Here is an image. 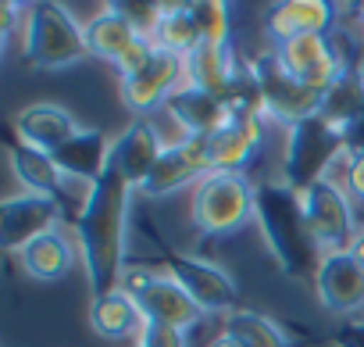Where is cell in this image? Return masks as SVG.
<instances>
[{
	"instance_id": "obj_35",
	"label": "cell",
	"mask_w": 364,
	"mask_h": 347,
	"mask_svg": "<svg viewBox=\"0 0 364 347\" xmlns=\"http://www.w3.org/2000/svg\"><path fill=\"white\" fill-rule=\"evenodd\" d=\"M211 347H243V343H240L232 333H218V336L211 340Z\"/></svg>"
},
{
	"instance_id": "obj_29",
	"label": "cell",
	"mask_w": 364,
	"mask_h": 347,
	"mask_svg": "<svg viewBox=\"0 0 364 347\" xmlns=\"http://www.w3.org/2000/svg\"><path fill=\"white\" fill-rule=\"evenodd\" d=\"M157 58V43L150 40V36H139L132 47H129V54L114 65V72H118V79H129V76H136V72H143L150 61Z\"/></svg>"
},
{
	"instance_id": "obj_33",
	"label": "cell",
	"mask_w": 364,
	"mask_h": 347,
	"mask_svg": "<svg viewBox=\"0 0 364 347\" xmlns=\"http://www.w3.org/2000/svg\"><path fill=\"white\" fill-rule=\"evenodd\" d=\"M18 11H22V4H4V8H0V15H4V36L15 29V22H18Z\"/></svg>"
},
{
	"instance_id": "obj_18",
	"label": "cell",
	"mask_w": 364,
	"mask_h": 347,
	"mask_svg": "<svg viewBox=\"0 0 364 347\" xmlns=\"http://www.w3.org/2000/svg\"><path fill=\"white\" fill-rule=\"evenodd\" d=\"M264 118H232L225 129L208 136V165L211 172H247V165L257 157L264 143Z\"/></svg>"
},
{
	"instance_id": "obj_1",
	"label": "cell",
	"mask_w": 364,
	"mask_h": 347,
	"mask_svg": "<svg viewBox=\"0 0 364 347\" xmlns=\"http://www.w3.org/2000/svg\"><path fill=\"white\" fill-rule=\"evenodd\" d=\"M132 183L122 180L114 168L93 183L86 204L75 212V233H79V251L86 265V283L90 294H107L122 286L125 276V229H129V201H132Z\"/></svg>"
},
{
	"instance_id": "obj_21",
	"label": "cell",
	"mask_w": 364,
	"mask_h": 347,
	"mask_svg": "<svg viewBox=\"0 0 364 347\" xmlns=\"http://www.w3.org/2000/svg\"><path fill=\"white\" fill-rule=\"evenodd\" d=\"M168 115L186 136H200V140L215 136L218 129H225L232 122V111H229V104L222 97L193 90V86H182L168 100Z\"/></svg>"
},
{
	"instance_id": "obj_10",
	"label": "cell",
	"mask_w": 364,
	"mask_h": 347,
	"mask_svg": "<svg viewBox=\"0 0 364 347\" xmlns=\"http://www.w3.org/2000/svg\"><path fill=\"white\" fill-rule=\"evenodd\" d=\"M211 172L208 165V140L200 136H182L178 143H168L150 168V176L143 180L139 194L143 197H168L182 187H197Z\"/></svg>"
},
{
	"instance_id": "obj_22",
	"label": "cell",
	"mask_w": 364,
	"mask_h": 347,
	"mask_svg": "<svg viewBox=\"0 0 364 347\" xmlns=\"http://www.w3.org/2000/svg\"><path fill=\"white\" fill-rule=\"evenodd\" d=\"M111 136L107 133H100V129H79L61 150H54L50 157L58 161V168L65 172L68 180H75V183H86V187H93L104 172H107V165H111Z\"/></svg>"
},
{
	"instance_id": "obj_11",
	"label": "cell",
	"mask_w": 364,
	"mask_h": 347,
	"mask_svg": "<svg viewBox=\"0 0 364 347\" xmlns=\"http://www.w3.org/2000/svg\"><path fill=\"white\" fill-rule=\"evenodd\" d=\"M182 86H186V65H182V58L164 54V51H157V58L143 72H136L129 79H118V90H122L125 108L132 115H139V118L154 115L157 108H168V100Z\"/></svg>"
},
{
	"instance_id": "obj_23",
	"label": "cell",
	"mask_w": 364,
	"mask_h": 347,
	"mask_svg": "<svg viewBox=\"0 0 364 347\" xmlns=\"http://www.w3.org/2000/svg\"><path fill=\"white\" fill-rule=\"evenodd\" d=\"M143 311L139 304L118 286V290H107V294H97L90 301V326L104 336V340H129V336H139L143 329Z\"/></svg>"
},
{
	"instance_id": "obj_30",
	"label": "cell",
	"mask_w": 364,
	"mask_h": 347,
	"mask_svg": "<svg viewBox=\"0 0 364 347\" xmlns=\"http://www.w3.org/2000/svg\"><path fill=\"white\" fill-rule=\"evenodd\" d=\"M143 347H186V329L178 326H164V322H143L139 336Z\"/></svg>"
},
{
	"instance_id": "obj_38",
	"label": "cell",
	"mask_w": 364,
	"mask_h": 347,
	"mask_svg": "<svg viewBox=\"0 0 364 347\" xmlns=\"http://www.w3.org/2000/svg\"><path fill=\"white\" fill-rule=\"evenodd\" d=\"M360 79H364V72H360Z\"/></svg>"
},
{
	"instance_id": "obj_15",
	"label": "cell",
	"mask_w": 364,
	"mask_h": 347,
	"mask_svg": "<svg viewBox=\"0 0 364 347\" xmlns=\"http://www.w3.org/2000/svg\"><path fill=\"white\" fill-rule=\"evenodd\" d=\"M339 22V8L328 0H286L272 4L264 15V33L272 43H286L293 36H332Z\"/></svg>"
},
{
	"instance_id": "obj_5",
	"label": "cell",
	"mask_w": 364,
	"mask_h": 347,
	"mask_svg": "<svg viewBox=\"0 0 364 347\" xmlns=\"http://www.w3.org/2000/svg\"><path fill=\"white\" fill-rule=\"evenodd\" d=\"M350 154L346 150V133L325 118V115H314V118H304L296 125L286 129V157H282V176H286V187L304 194L311 183L325 180L328 168L336 157Z\"/></svg>"
},
{
	"instance_id": "obj_27",
	"label": "cell",
	"mask_w": 364,
	"mask_h": 347,
	"mask_svg": "<svg viewBox=\"0 0 364 347\" xmlns=\"http://www.w3.org/2000/svg\"><path fill=\"white\" fill-rule=\"evenodd\" d=\"M225 333H232L243 347H289L286 333L261 311H250V308H236L229 311L225 318Z\"/></svg>"
},
{
	"instance_id": "obj_13",
	"label": "cell",
	"mask_w": 364,
	"mask_h": 347,
	"mask_svg": "<svg viewBox=\"0 0 364 347\" xmlns=\"http://www.w3.org/2000/svg\"><path fill=\"white\" fill-rule=\"evenodd\" d=\"M61 212L65 208L54 197H40V194L8 197L4 204H0V247H8V251L29 247L43 233L58 229Z\"/></svg>"
},
{
	"instance_id": "obj_24",
	"label": "cell",
	"mask_w": 364,
	"mask_h": 347,
	"mask_svg": "<svg viewBox=\"0 0 364 347\" xmlns=\"http://www.w3.org/2000/svg\"><path fill=\"white\" fill-rule=\"evenodd\" d=\"M139 36H143V33H139L129 19H122L111 4L86 22V47H90L93 58H100V61H107V65H118Z\"/></svg>"
},
{
	"instance_id": "obj_34",
	"label": "cell",
	"mask_w": 364,
	"mask_h": 347,
	"mask_svg": "<svg viewBox=\"0 0 364 347\" xmlns=\"http://www.w3.org/2000/svg\"><path fill=\"white\" fill-rule=\"evenodd\" d=\"M350 254H353V258H357V261L364 265V229H360V233L353 237V244H350Z\"/></svg>"
},
{
	"instance_id": "obj_14",
	"label": "cell",
	"mask_w": 364,
	"mask_h": 347,
	"mask_svg": "<svg viewBox=\"0 0 364 347\" xmlns=\"http://www.w3.org/2000/svg\"><path fill=\"white\" fill-rule=\"evenodd\" d=\"M314 290L325 311L353 315L364 308V265L350 251L321 254L318 272H314Z\"/></svg>"
},
{
	"instance_id": "obj_37",
	"label": "cell",
	"mask_w": 364,
	"mask_h": 347,
	"mask_svg": "<svg viewBox=\"0 0 364 347\" xmlns=\"http://www.w3.org/2000/svg\"><path fill=\"white\" fill-rule=\"evenodd\" d=\"M125 347H143V343H139V340H132V343H125Z\"/></svg>"
},
{
	"instance_id": "obj_26",
	"label": "cell",
	"mask_w": 364,
	"mask_h": 347,
	"mask_svg": "<svg viewBox=\"0 0 364 347\" xmlns=\"http://www.w3.org/2000/svg\"><path fill=\"white\" fill-rule=\"evenodd\" d=\"M150 40L157 43V51L186 58L193 47H200V22L193 4H161V19L150 33Z\"/></svg>"
},
{
	"instance_id": "obj_32",
	"label": "cell",
	"mask_w": 364,
	"mask_h": 347,
	"mask_svg": "<svg viewBox=\"0 0 364 347\" xmlns=\"http://www.w3.org/2000/svg\"><path fill=\"white\" fill-rule=\"evenodd\" d=\"M336 343H339V347H364V318L346 322V326L336 333Z\"/></svg>"
},
{
	"instance_id": "obj_7",
	"label": "cell",
	"mask_w": 364,
	"mask_h": 347,
	"mask_svg": "<svg viewBox=\"0 0 364 347\" xmlns=\"http://www.w3.org/2000/svg\"><path fill=\"white\" fill-rule=\"evenodd\" d=\"M122 290L139 304L146 322H164V326H178L190 329L204 318V311L190 301V294L182 290L168 272H150V269H125L122 276Z\"/></svg>"
},
{
	"instance_id": "obj_2",
	"label": "cell",
	"mask_w": 364,
	"mask_h": 347,
	"mask_svg": "<svg viewBox=\"0 0 364 347\" xmlns=\"http://www.w3.org/2000/svg\"><path fill=\"white\" fill-rule=\"evenodd\" d=\"M257 226H261V237L272 258L279 261L286 276L304 279L318 272L321 251L307 229L296 190H289L286 183H261L257 187Z\"/></svg>"
},
{
	"instance_id": "obj_25",
	"label": "cell",
	"mask_w": 364,
	"mask_h": 347,
	"mask_svg": "<svg viewBox=\"0 0 364 347\" xmlns=\"http://www.w3.org/2000/svg\"><path fill=\"white\" fill-rule=\"evenodd\" d=\"M22 258V269L33 276V279H43V283H54V279H65L75 265V247L72 240L61 233V229H50L43 233L40 240H33L29 247L18 251Z\"/></svg>"
},
{
	"instance_id": "obj_20",
	"label": "cell",
	"mask_w": 364,
	"mask_h": 347,
	"mask_svg": "<svg viewBox=\"0 0 364 347\" xmlns=\"http://www.w3.org/2000/svg\"><path fill=\"white\" fill-rule=\"evenodd\" d=\"M182 65H186V86L204 90V93H215L222 100L236 86V79L243 76V68L236 65L232 43H211V40H204L200 47H193L186 58H182Z\"/></svg>"
},
{
	"instance_id": "obj_6",
	"label": "cell",
	"mask_w": 364,
	"mask_h": 347,
	"mask_svg": "<svg viewBox=\"0 0 364 347\" xmlns=\"http://www.w3.org/2000/svg\"><path fill=\"white\" fill-rule=\"evenodd\" d=\"M250 76H254V83H257L264 115H268L272 122L286 125V129L325 111V93H318V90L304 86L300 79H293V76L282 68V61L275 58V51L264 54V58H257V61H250Z\"/></svg>"
},
{
	"instance_id": "obj_8",
	"label": "cell",
	"mask_w": 364,
	"mask_h": 347,
	"mask_svg": "<svg viewBox=\"0 0 364 347\" xmlns=\"http://www.w3.org/2000/svg\"><path fill=\"white\" fill-rule=\"evenodd\" d=\"M300 204H304V219H307V229L318 244L321 254H332V251H350L353 237L360 233L357 222H353V208H350V194L332 183L328 176L311 183L304 194H300Z\"/></svg>"
},
{
	"instance_id": "obj_16",
	"label": "cell",
	"mask_w": 364,
	"mask_h": 347,
	"mask_svg": "<svg viewBox=\"0 0 364 347\" xmlns=\"http://www.w3.org/2000/svg\"><path fill=\"white\" fill-rule=\"evenodd\" d=\"M164 147L168 143L161 140V133L146 118H136L132 125H125L114 136V143H111V165L107 168H114L122 180H129L139 190L143 180L150 176V168L157 165V157H161Z\"/></svg>"
},
{
	"instance_id": "obj_4",
	"label": "cell",
	"mask_w": 364,
	"mask_h": 347,
	"mask_svg": "<svg viewBox=\"0 0 364 347\" xmlns=\"http://www.w3.org/2000/svg\"><path fill=\"white\" fill-rule=\"evenodd\" d=\"M190 215L204 237L240 233L257 219V187L240 172H208L193 187Z\"/></svg>"
},
{
	"instance_id": "obj_36",
	"label": "cell",
	"mask_w": 364,
	"mask_h": 347,
	"mask_svg": "<svg viewBox=\"0 0 364 347\" xmlns=\"http://www.w3.org/2000/svg\"><path fill=\"white\" fill-rule=\"evenodd\" d=\"M357 26H360V33H364V4L357 8Z\"/></svg>"
},
{
	"instance_id": "obj_3",
	"label": "cell",
	"mask_w": 364,
	"mask_h": 347,
	"mask_svg": "<svg viewBox=\"0 0 364 347\" xmlns=\"http://www.w3.org/2000/svg\"><path fill=\"white\" fill-rule=\"evenodd\" d=\"M22 54L40 72L75 68L90 54L86 26H79L75 15L68 8H61V4H33V8H26Z\"/></svg>"
},
{
	"instance_id": "obj_17",
	"label": "cell",
	"mask_w": 364,
	"mask_h": 347,
	"mask_svg": "<svg viewBox=\"0 0 364 347\" xmlns=\"http://www.w3.org/2000/svg\"><path fill=\"white\" fill-rule=\"evenodd\" d=\"M11 172H15V180L26 187V194L54 197L61 208H68V190H72V187H75V190H93V187H86V183L68 180L50 154L33 150V147H26V143H15V147H11Z\"/></svg>"
},
{
	"instance_id": "obj_28",
	"label": "cell",
	"mask_w": 364,
	"mask_h": 347,
	"mask_svg": "<svg viewBox=\"0 0 364 347\" xmlns=\"http://www.w3.org/2000/svg\"><path fill=\"white\" fill-rule=\"evenodd\" d=\"M197 22H200V36L211 43H229V4L208 0V4H193ZM200 40V43H204Z\"/></svg>"
},
{
	"instance_id": "obj_31",
	"label": "cell",
	"mask_w": 364,
	"mask_h": 347,
	"mask_svg": "<svg viewBox=\"0 0 364 347\" xmlns=\"http://www.w3.org/2000/svg\"><path fill=\"white\" fill-rule=\"evenodd\" d=\"M343 180H346V194H350V197H357V201L364 204V147L346 154Z\"/></svg>"
},
{
	"instance_id": "obj_9",
	"label": "cell",
	"mask_w": 364,
	"mask_h": 347,
	"mask_svg": "<svg viewBox=\"0 0 364 347\" xmlns=\"http://www.w3.org/2000/svg\"><path fill=\"white\" fill-rule=\"evenodd\" d=\"M275 58L282 61V68L293 79H300L304 86H311L325 97L350 76L332 36H293L286 43H275Z\"/></svg>"
},
{
	"instance_id": "obj_12",
	"label": "cell",
	"mask_w": 364,
	"mask_h": 347,
	"mask_svg": "<svg viewBox=\"0 0 364 347\" xmlns=\"http://www.w3.org/2000/svg\"><path fill=\"white\" fill-rule=\"evenodd\" d=\"M168 276L190 294V301L204 315L208 311H236V283L215 261H204L193 254H175L168 261Z\"/></svg>"
},
{
	"instance_id": "obj_19",
	"label": "cell",
	"mask_w": 364,
	"mask_h": 347,
	"mask_svg": "<svg viewBox=\"0 0 364 347\" xmlns=\"http://www.w3.org/2000/svg\"><path fill=\"white\" fill-rule=\"evenodd\" d=\"M82 125L75 122L72 111H65L61 104H29L18 111L15 118V133H18V143L33 147V150H43V154H54L61 150Z\"/></svg>"
}]
</instances>
